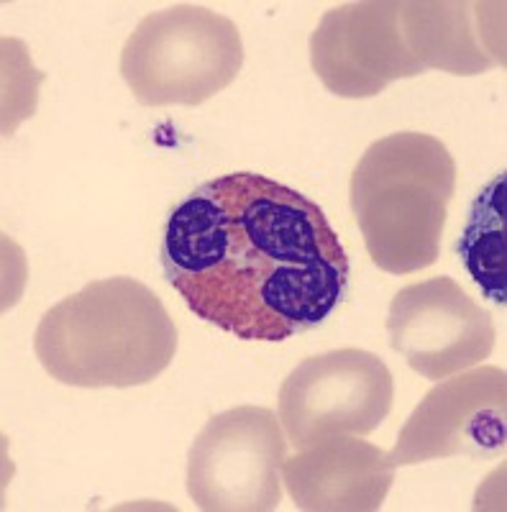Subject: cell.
Instances as JSON below:
<instances>
[{
	"instance_id": "obj_12",
	"label": "cell",
	"mask_w": 507,
	"mask_h": 512,
	"mask_svg": "<svg viewBox=\"0 0 507 512\" xmlns=\"http://www.w3.org/2000/svg\"><path fill=\"white\" fill-rule=\"evenodd\" d=\"M461 264L495 305L507 303V172L479 190L456 241Z\"/></svg>"
},
{
	"instance_id": "obj_2",
	"label": "cell",
	"mask_w": 507,
	"mask_h": 512,
	"mask_svg": "<svg viewBox=\"0 0 507 512\" xmlns=\"http://www.w3.org/2000/svg\"><path fill=\"white\" fill-rule=\"evenodd\" d=\"M177 326L144 282L108 277L59 300L41 315L34 354L44 372L67 387L149 384L177 354Z\"/></svg>"
},
{
	"instance_id": "obj_11",
	"label": "cell",
	"mask_w": 507,
	"mask_h": 512,
	"mask_svg": "<svg viewBox=\"0 0 507 512\" xmlns=\"http://www.w3.org/2000/svg\"><path fill=\"white\" fill-rule=\"evenodd\" d=\"M405 41L423 70L479 75L505 67V3H403Z\"/></svg>"
},
{
	"instance_id": "obj_3",
	"label": "cell",
	"mask_w": 507,
	"mask_h": 512,
	"mask_svg": "<svg viewBox=\"0 0 507 512\" xmlns=\"http://www.w3.org/2000/svg\"><path fill=\"white\" fill-rule=\"evenodd\" d=\"M456 192V162L436 136L400 131L374 141L351 175L349 195L372 262L413 274L441 256Z\"/></svg>"
},
{
	"instance_id": "obj_4",
	"label": "cell",
	"mask_w": 507,
	"mask_h": 512,
	"mask_svg": "<svg viewBox=\"0 0 507 512\" xmlns=\"http://www.w3.org/2000/svg\"><path fill=\"white\" fill-rule=\"evenodd\" d=\"M244 44L228 16L177 3L149 13L123 44V82L149 108L200 105L239 77Z\"/></svg>"
},
{
	"instance_id": "obj_9",
	"label": "cell",
	"mask_w": 507,
	"mask_h": 512,
	"mask_svg": "<svg viewBox=\"0 0 507 512\" xmlns=\"http://www.w3.org/2000/svg\"><path fill=\"white\" fill-rule=\"evenodd\" d=\"M387 336L415 374L438 382L487 359L497 331L492 315L451 277H433L392 297Z\"/></svg>"
},
{
	"instance_id": "obj_7",
	"label": "cell",
	"mask_w": 507,
	"mask_h": 512,
	"mask_svg": "<svg viewBox=\"0 0 507 512\" xmlns=\"http://www.w3.org/2000/svg\"><path fill=\"white\" fill-rule=\"evenodd\" d=\"M507 446V374L500 367H472L438 379L418 402L397 436L390 461L400 466L472 456L492 459Z\"/></svg>"
},
{
	"instance_id": "obj_8",
	"label": "cell",
	"mask_w": 507,
	"mask_h": 512,
	"mask_svg": "<svg viewBox=\"0 0 507 512\" xmlns=\"http://www.w3.org/2000/svg\"><path fill=\"white\" fill-rule=\"evenodd\" d=\"M400 11V0H362L323 13L310 34V64L328 93L374 98L395 80L426 72L405 41Z\"/></svg>"
},
{
	"instance_id": "obj_1",
	"label": "cell",
	"mask_w": 507,
	"mask_h": 512,
	"mask_svg": "<svg viewBox=\"0 0 507 512\" xmlns=\"http://www.w3.org/2000/svg\"><path fill=\"white\" fill-rule=\"evenodd\" d=\"M164 280L195 318L241 341H287L323 326L351 264L321 205L257 172L195 187L169 210Z\"/></svg>"
},
{
	"instance_id": "obj_5",
	"label": "cell",
	"mask_w": 507,
	"mask_h": 512,
	"mask_svg": "<svg viewBox=\"0 0 507 512\" xmlns=\"http://www.w3.org/2000/svg\"><path fill=\"white\" fill-rule=\"evenodd\" d=\"M287 436L274 410L213 415L187 454V495L205 512H269L282 502Z\"/></svg>"
},
{
	"instance_id": "obj_6",
	"label": "cell",
	"mask_w": 507,
	"mask_h": 512,
	"mask_svg": "<svg viewBox=\"0 0 507 512\" xmlns=\"http://www.w3.org/2000/svg\"><path fill=\"white\" fill-rule=\"evenodd\" d=\"M395 400V379L377 354L336 349L310 356L280 387L277 418L287 443L313 446L328 438L369 436L385 423Z\"/></svg>"
},
{
	"instance_id": "obj_10",
	"label": "cell",
	"mask_w": 507,
	"mask_h": 512,
	"mask_svg": "<svg viewBox=\"0 0 507 512\" xmlns=\"http://www.w3.org/2000/svg\"><path fill=\"white\" fill-rule=\"evenodd\" d=\"M395 466L356 436L328 438L282 461V484L303 512H374L387 500Z\"/></svg>"
}]
</instances>
